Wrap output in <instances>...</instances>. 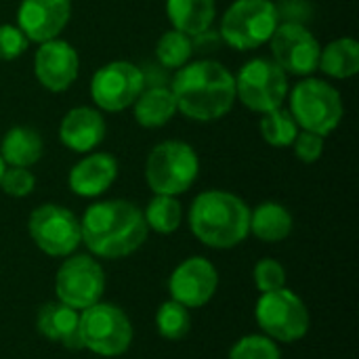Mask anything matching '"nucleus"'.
<instances>
[{"label": "nucleus", "instance_id": "obj_1", "mask_svg": "<svg viewBox=\"0 0 359 359\" xmlns=\"http://www.w3.org/2000/svg\"><path fill=\"white\" fill-rule=\"evenodd\" d=\"M170 90L177 109L194 122L221 120L236 103L233 74L212 59L191 61L179 67Z\"/></svg>", "mask_w": 359, "mask_h": 359}, {"label": "nucleus", "instance_id": "obj_2", "mask_svg": "<svg viewBox=\"0 0 359 359\" xmlns=\"http://www.w3.org/2000/svg\"><path fill=\"white\" fill-rule=\"evenodd\" d=\"M82 242L101 259H122L137 252L147 240L143 210L126 200L95 202L80 219Z\"/></svg>", "mask_w": 359, "mask_h": 359}, {"label": "nucleus", "instance_id": "obj_3", "mask_svg": "<svg viewBox=\"0 0 359 359\" xmlns=\"http://www.w3.org/2000/svg\"><path fill=\"white\" fill-rule=\"evenodd\" d=\"M189 229L208 248H233L250 233V208L231 191H202L191 202Z\"/></svg>", "mask_w": 359, "mask_h": 359}, {"label": "nucleus", "instance_id": "obj_4", "mask_svg": "<svg viewBox=\"0 0 359 359\" xmlns=\"http://www.w3.org/2000/svg\"><path fill=\"white\" fill-rule=\"evenodd\" d=\"M290 114L301 130H309L328 137L339 128L345 116V105L341 93L320 78H305L288 90Z\"/></svg>", "mask_w": 359, "mask_h": 359}, {"label": "nucleus", "instance_id": "obj_5", "mask_svg": "<svg viewBox=\"0 0 359 359\" xmlns=\"http://www.w3.org/2000/svg\"><path fill=\"white\" fill-rule=\"evenodd\" d=\"M200 175V158L185 141L158 143L145 162V181L158 196L185 194Z\"/></svg>", "mask_w": 359, "mask_h": 359}, {"label": "nucleus", "instance_id": "obj_6", "mask_svg": "<svg viewBox=\"0 0 359 359\" xmlns=\"http://www.w3.org/2000/svg\"><path fill=\"white\" fill-rule=\"evenodd\" d=\"M278 25L273 0H233L221 17V38L236 50H252L267 44Z\"/></svg>", "mask_w": 359, "mask_h": 359}, {"label": "nucleus", "instance_id": "obj_7", "mask_svg": "<svg viewBox=\"0 0 359 359\" xmlns=\"http://www.w3.org/2000/svg\"><path fill=\"white\" fill-rule=\"evenodd\" d=\"M84 349L101 358H118L133 343V324L128 316L111 303H95L78 318Z\"/></svg>", "mask_w": 359, "mask_h": 359}, {"label": "nucleus", "instance_id": "obj_8", "mask_svg": "<svg viewBox=\"0 0 359 359\" xmlns=\"http://www.w3.org/2000/svg\"><path fill=\"white\" fill-rule=\"evenodd\" d=\"M255 318L265 337L276 343H297L309 332V309L303 299L288 290L280 288L273 292L261 294Z\"/></svg>", "mask_w": 359, "mask_h": 359}, {"label": "nucleus", "instance_id": "obj_9", "mask_svg": "<svg viewBox=\"0 0 359 359\" xmlns=\"http://www.w3.org/2000/svg\"><path fill=\"white\" fill-rule=\"evenodd\" d=\"M236 80V99H240L250 111L267 114L288 97V76L286 72L273 63V59H250L242 65Z\"/></svg>", "mask_w": 359, "mask_h": 359}, {"label": "nucleus", "instance_id": "obj_10", "mask_svg": "<svg viewBox=\"0 0 359 359\" xmlns=\"http://www.w3.org/2000/svg\"><path fill=\"white\" fill-rule=\"evenodd\" d=\"M27 231L34 244L48 257H69L82 244L80 219L59 204H42L32 210Z\"/></svg>", "mask_w": 359, "mask_h": 359}, {"label": "nucleus", "instance_id": "obj_11", "mask_svg": "<svg viewBox=\"0 0 359 359\" xmlns=\"http://www.w3.org/2000/svg\"><path fill=\"white\" fill-rule=\"evenodd\" d=\"M55 292L59 303L82 311L101 301L105 292V271L88 255H69L57 269Z\"/></svg>", "mask_w": 359, "mask_h": 359}, {"label": "nucleus", "instance_id": "obj_12", "mask_svg": "<svg viewBox=\"0 0 359 359\" xmlns=\"http://www.w3.org/2000/svg\"><path fill=\"white\" fill-rule=\"evenodd\" d=\"M145 88L143 69L130 61H109L90 80V99L103 111L116 114L133 107Z\"/></svg>", "mask_w": 359, "mask_h": 359}, {"label": "nucleus", "instance_id": "obj_13", "mask_svg": "<svg viewBox=\"0 0 359 359\" xmlns=\"http://www.w3.org/2000/svg\"><path fill=\"white\" fill-rule=\"evenodd\" d=\"M273 63L280 65L286 76H311L320 63L318 38L297 21L280 23L269 38Z\"/></svg>", "mask_w": 359, "mask_h": 359}, {"label": "nucleus", "instance_id": "obj_14", "mask_svg": "<svg viewBox=\"0 0 359 359\" xmlns=\"http://www.w3.org/2000/svg\"><path fill=\"white\" fill-rule=\"evenodd\" d=\"M219 288V273L204 257H189L168 278L170 299L187 309L204 307Z\"/></svg>", "mask_w": 359, "mask_h": 359}, {"label": "nucleus", "instance_id": "obj_15", "mask_svg": "<svg viewBox=\"0 0 359 359\" xmlns=\"http://www.w3.org/2000/svg\"><path fill=\"white\" fill-rule=\"evenodd\" d=\"M78 72L80 57L69 42L55 38L38 44L34 55V76L42 88L50 93H65L76 82Z\"/></svg>", "mask_w": 359, "mask_h": 359}, {"label": "nucleus", "instance_id": "obj_16", "mask_svg": "<svg viewBox=\"0 0 359 359\" xmlns=\"http://www.w3.org/2000/svg\"><path fill=\"white\" fill-rule=\"evenodd\" d=\"M72 17V0H21L17 27L29 42L42 44L59 38Z\"/></svg>", "mask_w": 359, "mask_h": 359}, {"label": "nucleus", "instance_id": "obj_17", "mask_svg": "<svg viewBox=\"0 0 359 359\" xmlns=\"http://www.w3.org/2000/svg\"><path fill=\"white\" fill-rule=\"evenodd\" d=\"M105 135H107V124L103 114L88 105L69 109L59 124L61 143L76 154L95 151L103 143Z\"/></svg>", "mask_w": 359, "mask_h": 359}, {"label": "nucleus", "instance_id": "obj_18", "mask_svg": "<svg viewBox=\"0 0 359 359\" xmlns=\"http://www.w3.org/2000/svg\"><path fill=\"white\" fill-rule=\"evenodd\" d=\"M118 179V160L111 154L95 151L76 162L67 175L69 189L80 198L103 196Z\"/></svg>", "mask_w": 359, "mask_h": 359}, {"label": "nucleus", "instance_id": "obj_19", "mask_svg": "<svg viewBox=\"0 0 359 359\" xmlns=\"http://www.w3.org/2000/svg\"><path fill=\"white\" fill-rule=\"evenodd\" d=\"M78 318L80 313L76 309L63 303H48L38 309L36 328L44 339L53 343H61L69 351H80L84 349V343L80 337Z\"/></svg>", "mask_w": 359, "mask_h": 359}, {"label": "nucleus", "instance_id": "obj_20", "mask_svg": "<svg viewBox=\"0 0 359 359\" xmlns=\"http://www.w3.org/2000/svg\"><path fill=\"white\" fill-rule=\"evenodd\" d=\"M166 17L172 29L189 38L202 36L217 17V0H166Z\"/></svg>", "mask_w": 359, "mask_h": 359}, {"label": "nucleus", "instance_id": "obj_21", "mask_svg": "<svg viewBox=\"0 0 359 359\" xmlns=\"http://www.w3.org/2000/svg\"><path fill=\"white\" fill-rule=\"evenodd\" d=\"M44 154V141L32 126H13L0 141V158L6 166L29 168Z\"/></svg>", "mask_w": 359, "mask_h": 359}, {"label": "nucleus", "instance_id": "obj_22", "mask_svg": "<svg viewBox=\"0 0 359 359\" xmlns=\"http://www.w3.org/2000/svg\"><path fill=\"white\" fill-rule=\"evenodd\" d=\"M133 111L139 126L162 128L175 118L179 109L175 95L168 86H149L143 88V93L137 97V101L133 103Z\"/></svg>", "mask_w": 359, "mask_h": 359}, {"label": "nucleus", "instance_id": "obj_23", "mask_svg": "<svg viewBox=\"0 0 359 359\" xmlns=\"http://www.w3.org/2000/svg\"><path fill=\"white\" fill-rule=\"evenodd\" d=\"M250 233L263 242H282L292 233V215L278 202H263L250 210Z\"/></svg>", "mask_w": 359, "mask_h": 359}, {"label": "nucleus", "instance_id": "obj_24", "mask_svg": "<svg viewBox=\"0 0 359 359\" xmlns=\"http://www.w3.org/2000/svg\"><path fill=\"white\" fill-rule=\"evenodd\" d=\"M318 69H322L326 76L334 80H347L353 78L359 72V44L353 38H337L328 42L320 50V63Z\"/></svg>", "mask_w": 359, "mask_h": 359}, {"label": "nucleus", "instance_id": "obj_25", "mask_svg": "<svg viewBox=\"0 0 359 359\" xmlns=\"http://www.w3.org/2000/svg\"><path fill=\"white\" fill-rule=\"evenodd\" d=\"M143 219L147 223V229H154L162 236L175 233L183 219V208L175 196H154L143 210Z\"/></svg>", "mask_w": 359, "mask_h": 359}, {"label": "nucleus", "instance_id": "obj_26", "mask_svg": "<svg viewBox=\"0 0 359 359\" xmlns=\"http://www.w3.org/2000/svg\"><path fill=\"white\" fill-rule=\"evenodd\" d=\"M261 116L263 118L259 122V130H261V137L265 139V143H269L271 147H290L301 130L297 120L292 118L290 109L276 107Z\"/></svg>", "mask_w": 359, "mask_h": 359}, {"label": "nucleus", "instance_id": "obj_27", "mask_svg": "<svg viewBox=\"0 0 359 359\" xmlns=\"http://www.w3.org/2000/svg\"><path fill=\"white\" fill-rule=\"evenodd\" d=\"M194 55V42L187 34L179 29H168L160 36L156 44V57L166 69H179L189 63Z\"/></svg>", "mask_w": 359, "mask_h": 359}, {"label": "nucleus", "instance_id": "obj_28", "mask_svg": "<svg viewBox=\"0 0 359 359\" xmlns=\"http://www.w3.org/2000/svg\"><path fill=\"white\" fill-rule=\"evenodd\" d=\"M156 328L160 332V337H164L166 341H181L189 334L191 330V316L189 309L183 307L177 301H166L160 305L158 313H156Z\"/></svg>", "mask_w": 359, "mask_h": 359}, {"label": "nucleus", "instance_id": "obj_29", "mask_svg": "<svg viewBox=\"0 0 359 359\" xmlns=\"http://www.w3.org/2000/svg\"><path fill=\"white\" fill-rule=\"evenodd\" d=\"M229 359H282L280 347L265 334H248L236 341L229 349Z\"/></svg>", "mask_w": 359, "mask_h": 359}, {"label": "nucleus", "instance_id": "obj_30", "mask_svg": "<svg viewBox=\"0 0 359 359\" xmlns=\"http://www.w3.org/2000/svg\"><path fill=\"white\" fill-rule=\"evenodd\" d=\"M255 278V286L265 294V292H273L280 288H286V269L280 261L276 259H261L255 265L252 271Z\"/></svg>", "mask_w": 359, "mask_h": 359}, {"label": "nucleus", "instance_id": "obj_31", "mask_svg": "<svg viewBox=\"0 0 359 359\" xmlns=\"http://www.w3.org/2000/svg\"><path fill=\"white\" fill-rule=\"evenodd\" d=\"M36 187V177L29 168H19V166H8L2 172L0 179V189L11 196V198H25L34 191Z\"/></svg>", "mask_w": 359, "mask_h": 359}, {"label": "nucleus", "instance_id": "obj_32", "mask_svg": "<svg viewBox=\"0 0 359 359\" xmlns=\"http://www.w3.org/2000/svg\"><path fill=\"white\" fill-rule=\"evenodd\" d=\"M29 46V40L17 25L0 23V61H13L21 57Z\"/></svg>", "mask_w": 359, "mask_h": 359}, {"label": "nucleus", "instance_id": "obj_33", "mask_svg": "<svg viewBox=\"0 0 359 359\" xmlns=\"http://www.w3.org/2000/svg\"><path fill=\"white\" fill-rule=\"evenodd\" d=\"M294 149V156L305 162V164H313L322 158L324 154V137L309 133V130H299L297 139L290 145Z\"/></svg>", "mask_w": 359, "mask_h": 359}, {"label": "nucleus", "instance_id": "obj_34", "mask_svg": "<svg viewBox=\"0 0 359 359\" xmlns=\"http://www.w3.org/2000/svg\"><path fill=\"white\" fill-rule=\"evenodd\" d=\"M4 168H6V164L2 162V158H0V179H2V172H4Z\"/></svg>", "mask_w": 359, "mask_h": 359}]
</instances>
